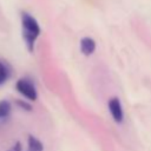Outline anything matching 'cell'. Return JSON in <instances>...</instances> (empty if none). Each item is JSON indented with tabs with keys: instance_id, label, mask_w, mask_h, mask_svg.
Segmentation results:
<instances>
[{
	"instance_id": "7",
	"label": "cell",
	"mask_w": 151,
	"mask_h": 151,
	"mask_svg": "<svg viewBox=\"0 0 151 151\" xmlns=\"http://www.w3.org/2000/svg\"><path fill=\"white\" fill-rule=\"evenodd\" d=\"M11 109H12V106L8 100H5V99L0 100V119L7 118L11 113Z\"/></svg>"
},
{
	"instance_id": "2",
	"label": "cell",
	"mask_w": 151,
	"mask_h": 151,
	"mask_svg": "<svg viewBox=\"0 0 151 151\" xmlns=\"http://www.w3.org/2000/svg\"><path fill=\"white\" fill-rule=\"evenodd\" d=\"M15 88L18 90V92L20 94H22L28 100H33L34 101L38 98V93H37L35 86H34L33 81L31 79H28V78H20L15 84Z\"/></svg>"
},
{
	"instance_id": "3",
	"label": "cell",
	"mask_w": 151,
	"mask_h": 151,
	"mask_svg": "<svg viewBox=\"0 0 151 151\" xmlns=\"http://www.w3.org/2000/svg\"><path fill=\"white\" fill-rule=\"evenodd\" d=\"M109 111L113 118V120L118 124L123 123L124 120V112H123V106L118 97H112L109 100Z\"/></svg>"
},
{
	"instance_id": "8",
	"label": "cell",
	"mask_w": 151,
	"mask_h": 151,
	"mask_svg": "<svg viewBox=\"0 0 151 151\" xmlns=\"http://www.w3.org/2000/svg\"><path fill=\"white\" fill-rule=\"evenodd\" d=\"M17 105L20 106L22 110H27V111H31V110H32V106H31L28 103L24 101V100H17Z\"/></svg>"
},
{
	"instance_id": "9",
	"label": "cell",
	"mask_w": 151,
	"mask_h": 151,
	"mask_svg": "<svg viewBox=\"0 0 151 151\" xmlns=\"http://www.w3.org/2000/svg\"><path fill=\"white\" fill-rule=\"evenodd\" d=\"M7 151H21V143H20V142L14 143Z\"/></svg>"
},
{
	"instance_id": "5",
	"label": "cell",
	"mask_w": 151,
	"mask_h": 151,
	"mask_svg": "<svg viewBox=\"0 0 151 151\" xmlns=\"http://www.w3.org/2000/svg\"><path fill=\"white\" fill-rule=\"evenodd\" d=\"M27 151H44V145L38 138L29 134L27 140Z\"/></svg>"
},
{
	"instance_id": "1",
	"label": "cell",
	"mask_w": 151,
	"mask_h": 151,
	"mask_svg": "<svg viewBox=\"0 0 151 151\" xmlns=\"http://www.w3.org/2000/svg\"><path fill=\"white\" fill-rule=\"evenodd\" d=\"M40 26L34 17L27 12L21 13V34L25 41V45L29 52H33L34 44L40 35Z\"/></svg>"
},
{
	"instance_id": "6",
	"label": "cell",
	"mask_w": 151,
	"mask_h": 151,
	"mask_svg": "<svg viewBox=\"0 0 151 151\" xmlns=\"http://www.w3.org/2000/svg\"><path fill=\"white\" fill-rule=\"evenodd\" d=\"M9 76H11V68H9V66L6 63H4V61L0 60V85H2L4 83H6L7 79L9 78Z\"/></svg>"
},
{
	"instance_id": "4",
	"label": "cell",
	"mask_w": 151,
	"mask_h": 151,
	"mask_svg": "<svg viewBox=\"0 0 151 151\" xmlns=\"http://www.w3.org/2000/svg\"><path fill=\"white\" fill-rule=\"evenodd\" d=\"M80 51L84 55H91L96 51V41L90 37H84L80 40Z\"/></svg>"
}]
</instances>
